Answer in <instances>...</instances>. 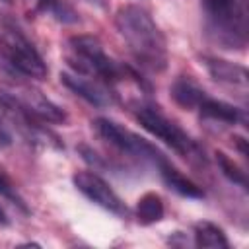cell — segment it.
<instances>
[{"label":"cell","mask_w":249,"mask_h":249,"mask_svg":"<svg viewBox=\"0 0 249 249\" xmlns=\"http://www.w3.org/2000/svg\"><path fill=\"white\" fill-rule=\"evenodd\" d=\"M0 196H4L6 200H10L14 206H18L21 212H25V214H29V208H27V204H25V198L19 195V191H18V187L14 185V181L0 169Z\"/></svg>","instance_id":"obj_19"},{"label":"cell","mask_w":249,"mask_h":249,"mask_svg":"<svg viewBox=\"0 0 249 249\" xmlns=\"http://www.w3.org/2000/svg\"><path fill=\"white\" fill-rule=\"evenodd\" d=\"M233 144L237 146V150H239L241 156H247V140L243 136H233Z\"/></svg>","instance_id":"obj_20"},{"label":"cell","mask_w":249,"mask_h":249,"mask_svg":"<svg viewBox=\"0 0 249 249\" xmlns=\"http://www.w3.org/2000/svg\"><path fill=\"white\" fill-rule=\"evenodd\" d=\"M214 156H216V161H218V167H220L222 175H224L230 183L237 185L241 191H247V175H245V171H243L228 154H224V152L218 150Z\"/></svg>","instance_id":"obj_18"},{"label":"cell","mask_w":249,"mask_h":249,"mask_svg":"<svg viewBox=\"0 0 249 249\" xmlns=\"http://www.w3.org/2000/svg\"><path fill=\"white\" fill-rule=\"evenodd\" d=\"M0 109L6 113V117L12 121V124L18 128V132L33 146H49L54 150H62L64 144L60 138L47 128L45 121H41L33 111H29L14 93L12 89L0 88Z\"/></svg>","instance_id":"obj_7"},{"label":"cell","mask_w":249,"mask_h":249,"mask_svg":"<svg viewBox=\"0 0 249 249\" xmlns=\"http://www.w3.org/2000/svg\"><path fill=\"white\" fill-rule=\"evenodd\" d=\"M12 93L29 109L33 111L41 121L51 123V124H62L68 121V113L56 105L54 101H51L45 93H41L39 89L31 88V86H19L16 89H12Z\"/></svg>","instance_id":"obj_11"},{"label":"cell","mask_w":249,"mask_h":249,"mask_svg":"<svg viewBox=\"0 0 249 249\" xmlns=\"http://www.w3.org/2000/svg\"><path fill=\"white\" fill-rule=\"evenodd\" d=\"M195 245L196 247H212V249H228L230 241L224 230L212 222H196L193 230Z\"/></svg>","instance_id":"obj_15"},{"label":"cell","mask_w":249,"mask_h":249,"mask_svg":"<svg viewBox=\"0 0 249 249\" xmlns=\"http://www.w3.org/2000/svg\"><path fill=\"white\" fill-rule=\"evenodd\" d=\"M200 60L216 84L224 86L226 89H231L233 93H237L241 97H245V93H247V70H245V66H241L237 62H230V60L220 58V56H210V54L200 56Z\"/></svg>","instance_id":"obj_10"},{"label":"cell","mask_w":249,"mask_h":249,"mask_svg":"<svg viewBox=\"0 0 249 249\" xmlns=\"http://www.w3.org/2000/svg\"><path fill=\"white\" fill-rule=\"evenodd\" d=\"M0 226H8V216H6L2 206H0Z\"/></svg>","instance_id":"obj_22"},{"label":"cell","mask_w":249,"mask_h":249,"mask_svg":"<svg viewBox=\"0 0 249 249\" xmlns=\"http://www.w3.org/2000/svg\"><path fill=\"white\" fill-rule=\"evenodd\" d=\"M115 27L142 70L152 74L165 72L169 62L167 41L146 8L138 4L121 6L115 14Z\"/></svg>","instance_id":"obj_1"},{"label":"cell","mask_w":249,"mask_h":249,"mask_svg":"<svg viewBox=\"0 0 249 249\" xmlns=\"http://www.w3.org/2000/svg\"><path fill=\"white\" fill-rule=\"evenodd\" d=\"M196 111L200 113L202 119L206 121H214V123H224V124H247V115L245 109L235 107L231 103H226L222 99L210 97L208 93L202 97V101L198 103Z\"/></svg>","instance_id":"obj_12"},{"label":"cell","mask_w":249,"mask_h":249,"mask_svg":"<svg viewBox=\"0 0 249 249\" xmlns=\"http://www.w3.org/2000/svg\"><path fill=\"white\" fill-rule=\"evenodd\" d=\"M134 119L140 123L144 130L160 138L163 144H167L173 152H177L193 165H206L208 160L204 156V150L198 146V142L191 134H187L175 121H171L158 105L138 103L134 107Z\"/></svg>","instance_id":"obj_5"},{"label":"cell","mask_w":249,"mask_h":249,"mask_svg":"<svg viewBox=\"0 0 249 249\" xmlns=\"http://www.w3.org/2000/svg\"><path fill=\"white\" fill-rule=\"evenodd\" d=\"M169 93L173 97V101L189 111H196L198 103L202 101V97L206 95V91L191 78V76H177L175 82L169 88Z\"/></svg>","instance_id":"obj_14"},{"label":"cell","mask_w":249,"mask_h":249,"mask_svg":"<svg viewBox=\"0 0 249 249\" xmlns=\"http://www.w3.org/2000/svg\"><path fill=\"white\" fill-rule=\"evenodd\" d=\"M91 128L95 130V134L101 140H105L109 146H113L115 150H119L126 158L136 160L138 163L152 165L158 169L161 163L167 161L165 154L161 150H158L152 142H148L146 138L128 130L126 126H123L121 123H117L113 119L97 117L91 121Z\"/></svg>","instance_id":"obj_6"},{"label":"cell","mask_w":249,"mask_h":249,"mask_svg":"<svg viewBox=\"0 0 249 249\" xmlns=\"http://www.w3.org/2000/svg\"><path fill=\"white\" fill-rule=\"evenodd\" d=\"M74 187L93 204H97L99 208L115 214V216H126L128 208L126 204L121 200V196L111 189V185L95 171H78L72 177Z\"/></svg>","instance_id":"obj_8"},{"label":"cell","mask_w":249,"mask_h":249,"mask_svg":"<svg viewBox=\"0 0 249 249\" xmlns=\"http://www.w3.org/2000/svg\"><path fill=\"white\" fill-rule=\"evenodd\" d=\"M165 206L158 193H146L136 202V220L142 226H152L160 220H163Z\"/></svg>","instance_id":"obj_16"},{"label":"cell","mask_w":249,"mask_h":249,"mask_svg":"<svg viewBox=\"0 0 249 249\" xmlns=\"http://www.w3.org/2000/svg\"><path fill=\"white\" fill-rule=\"evenodd\" d=\"M60 82L72 93H76L78 97H82L84 101H88L93 107L103 109V107H113L119 103V93H117L115 86H109L95 78L82 76L72 70H64V72H60Z\"/></svg>","instance_id":"obj_9"},{"label":"cell","mask_w":249,"mask_h":249,"mask_svg":"<svg viewBox=\"0 0 249 249\" xmlns=\"http://www.w3.org/2000/svg\"><path fill=\"white\" fill-rule=\"evenodd\" d=\"M0 70L18 80H45L47 62L14 18L0 19Z\"/></svg>","instance_id":"obj_4"},{"label":"cell","mask_w":249,"mask_h":249,"mask_svg":"<svg viewBox=\"0 0 249 249\" xmlns=\"http://www.w3.org/2000/svg\"><path fill=\"white\" fill-rule=\"evenodd\" d=\"M10 142H12V136H10V132L6 130V126L0 121V146H10Z\"/></svg>","instance_id":"obj_21"},{"label":"cell","mask_w":249,"mask_h":249,"mask_svg":"<svg viewBox=\"0 0 249 249\" xmlns=\"http://www.w3.org/2000/svg\"><path fill=\"white\" fill-rule=\"evenodd\" d=\"M161 177V181L165 183L167 189H171L173 193H177L179 196H185V198H204V191L202 187H198L195 181H191L187 175H183L169 160L165 163H161L158 169H156Z\"/></svg>","instance_id":"obj_13"},{"label":"cell","mask_w":249,"mask_h":249,"mask_svg":"<svg viewBox=\"0 0 249 249\" xmlns=\"http://www.w3.org/2000/svg\"><path fill=\"white\" fill-rule=\"evenodd\" d=\"M2 2H6V4H10V2H12V0H2Z\"/></svg>","instance_id":"obj_23"},{"label":"cell","mask_w":249,"mask_h":249,"mask_svg":"<svg viewBox=\"0 0 249 249\" xmlns=\"http://www.w3.org/2000/svg\"><path fill=\"white\" fill-rule=\"evenodd\" d=\"M204 33L224 51H245L249 41L247 0H200Z\"/></svg>","instance_id":"obj_3"},{"label":"cell","mask_w":249,"mask_h":249,"mask_svg":"<svg viewBox=\"0 0 249 249\" xmlns=\"http://www.w3.org/2000/svg\"><path fill=\"white\" fill-rule=\"evenodd\" d=\"M66 62L72 72L95 78L109 86H115L123 82L126 76H130L140 88L150 89L148 82H144L136 70L111 58L103 51L99 39L93 35H72L66 41Z\"/></svg>","instance_id":"obj_2"},{"label":"cell","mask_w":249,"mask_h":249,"mask_svg":"<svg viewBox=\"0 0 249 249\" xmlns=\"http://www.w3.org/2000/svg\"><path fill=\"white\" fill-rule=\"evenodd\" d=\"M35 6L39 12L54 18L60 23H78L80 21L76 10L70 4H66V0H35Z\"/></svg>","instance_id":"obj_17"}]
</instances>
